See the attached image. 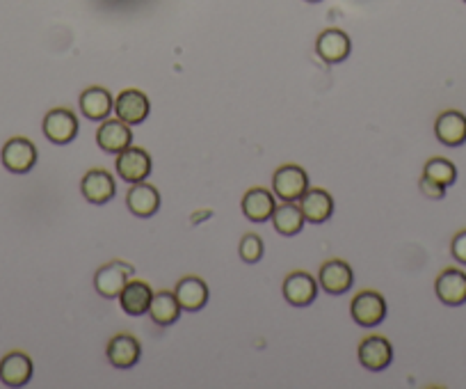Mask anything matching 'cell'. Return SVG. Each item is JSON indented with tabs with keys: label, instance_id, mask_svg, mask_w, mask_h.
<instances>
[{
	"label": "cell",
	"instance_id": "6da1fadb",
	"mask_svg": "<svg viewBox=\"0 0 466 389\" xmlns=\"http://www.w3.org/2000/svg\"><path fill=\"white\" fill-rule=\"evenodd\" d=\"M0 161H3L7 172L27 174L37 165V147H34L33 140L11 138L7 140L3 151H0Z\"/></svg>",
	"mask_w": 466,
	"mask_h": 389
},
{
	"label": "cell",
	"instance_id": "7a4b0ae2",
	"mask_svg": "<svg viewBox=\"0 0 466 389\" xmlns=\"http://www.w3.org/2000/svg\"><path fill=\"white\" fill-rule=\"evenodd\" d=\"M309 190V174L300 165H281L272 177V193L284 202H297Z\"/></svg>",
	"mask_w": 466,
	"mask_h": 389
},
{
	"label": "cell",
	"instance_id": "3957f363",
	"mask_svg": "<svg viewBox=\"0 0 466 389\" xmlns=\"http://www.w3.org/2000/svg\"><path fill=\"white\" fill-rule=\"evenodd\" d=\"M352 321L362 328H373L379 325L386 317V301L378 291H362L355 295V301L350 305Z\"/></svg>",
	"mask_w": 466,
	"mask_h": 389
},
{
	"label": "cell",
	"instance_id": "277c9868",
	"mask_svg": "<svg viewBox=\"0 0 466 389\" xmlns=\"http://www.w3.org/2000/svg\"><path fill=\"white\" fill-rule=\"evenodd\" d=\"M44 135L55 145H69L78 135V117L69 108H53L44 117Z\"/></svg>",
	"mask_w": 466,
	"mask_h": 389
},
{
	"label": "cell",
	"instance_id": "5b68a950",
	"mask_svg": "<svg viewBox=\"0 0 466 389\" xmlns=\"http://www.w3.org/2000/svg\"><path fill=\"white\" fill-rule=\"evenodd\" d=\"M133 271H135V268H131L124 262L105 263V266H101L99 271H96V275H94V286H96L99 295H103L108 301L119 298L124 286L131 282Z\"/></svg>",
	"mask_w": 466,
	"mask_h": 389
},
{
	"label": "cell",
	"instance_id": "8992f818",
	"mask_svg": "<svg viewBox=\"0 0 466 389\" xmlns=\"http://www.w3.org/2000/svg\"><path fill=\"white\" fill-rule=\"evenodd\" d=\"M117 174L128 184H140L151 174V156L142 147H128L117 154Z\"/></svg>",
	"mask_w": 466,
	"mask_h": 389
},
{
	"label": "cell",
	"instance_id": "52a82bcc",
	"mask_svg": "<svg viewBox=\"0 0 466 389\" xmlns=\"http://www.w3.org/2000/svg\"><path fill=\"white\" fill-rule=\"evenodd\" d=\"M355 282V272H352L350 263L343 259H329L320 266L318 272V286H323L327 294L343 295L352 289Z\"/></svg>",
	"mask_w": 466,
	"mask_h": 389
},
{
	"label": "cell",
	"instance_id": "ba28073f",
	"mask_svg": "<svg viewBox=\"0 0 466 389\" xmlns=\"http://www.w3.org/2000/svg\"><path fill=\"white\" fill-rule=\"evenodd\" d=\"M434 294L444 305L460 307L466 302V272L460 268H444L434 282Z\"/></svg>",
	"mask_w": 466,
	"mask_h": 389
},
{
	"label": "cell",
	"instance_id": "9c48e42d",
	"mask_svg": "<svg viewBox=\"0 0 466 389\" xmlns=\"http://www.w3.org/2000/svg\"><path fill=\"white\" fill-rule=\"evenodd\" d=\"M359 362L368 371H384L393 362V346L386 337L371 334L359 344Z\"/></svg>",
	"mask_w": 466,
	"mask_h": 389
},
{
	"label": "cell",
	"instance_id": "30bf717a",
	"mask_svg": "<svg viewBox=\"0 0 466 389\" xmlns=\"http://www.w3.org/2000/svg\"><path fill=\"white\" fill-rule=\"evenodd\" d=\"M80 190H82V197H85L89 204L101 206V204H108V202L115 197L117 184L108 170L94 167V170H89V172L82 177Z\"/></svg>",
	"mask_w": 466,
	"mask_h": 389
},
{
	"label": "cell",
	"instance_id": "8fae6325",
	"mask_svg": "<svg viewBox=\"0 0 466 389\" xmlns=\"http://www.w3.org/2000/svg\"><path fill=\"white\" fill-rule=\"evenodd\" d=\"M352 50V42L343 30L327 28L316 39V53L327 65H339V62L348 60Z\"/></svg>",
	"mask_w": 466,
	"mask_h": 389
},
{
	"label": "cell",
	"instance_id": "7c38bea8",
	"mask_svg": "<svg viewBox=\"0 0 466 389\" xmlns=\"http://www.w3.org/2000/svg\"><path fill=\"white\" fill-rule=\"evenodd\" d=\"M284 298L293 307H309L318 298V282L304 271L291 272L284 279Z\"/></svg>",
	"mask_w": 466,
	"mask_h": 389
},
{
	"label": "cell",
	"instance_id": "4fadbf2b",
	"mask_svg": "<svg viewBox=\"0 0 466 389\" xmlns=\"http://www.w3.org/2000/svg\"><path fill=\"white\" fill-rule=\"evenodd\" d=\"M33 360L21 353V350H11L0 360V383L7 387H23L33 378Z\"/></svg>",
	"mask_w": 466,
	"mask_h": 389
},
{
	"label": "cell",
	"instance_id": "5bb4252c",
	"mask_svg": "<svg viewBox=\"0 0 466 389\" xmlns=\"http://www.w3.org/2000/svg\"><path fill=\"white\" fill-rule=\"evenodd\" d=\"M105 353H108V360L112 367L131 369L135 367L137 362H140V357H142V344H140L133 334L121 332L115 334V337L108 341Z\"/></svg>",
	"mask_w": 466,
	"mask_h": 389
},
{
	"label": "cell",
	"instance_id": "9a60e30c",
	"mask_svg": "<svg viewBox=\"0 0 466 389\" xmlns=\"http://www.w3.org/2000/svg\"><path fill=\"white\" fill-rule=\"evenodd\" d=\"M151 111V103H149V96L140 89H124L115 101V112L121 122H126L128 126L133 124H142L149 117Z\"/></svg>",
	"mask_w": 466,
	"mask_h": 389
},
{
	"label": "cell",
	"instance_id": "2e32d148",
	"mask_svg": "<svg viewBox=\"0 0 466 389\" xmlns=\"http://www.w3.org/2000/svg\"><path fill=\"white\" fill-rule=\"evenodd\" d=\"M96 142L108 154H119L133 145V131L126 122L117 119H103V124L96 131Z\"/></svg>",
	"mask_w": 466,
	"mask_h": 389
},
{
	"label": "cell",
	"instance_id": "e0dca14e",
	"mask_svg": "<svg viewBox=\"0 0 466 389\" xmlns=\"http://www.w3.org/2000/svg\"><path fill=\"white\" fill-rule=\"evenodd\" d=\"M434 135L441 145L462 147L466 142V115L460 111H444L434 122Z\"/></svg>",
	"mask_w": 466,
	"mask_h": 389
},
{
	"label": "cell",
	"instance_id": "ac0fdd59",
	"mask_svg": "<svg viewBox=\"0 0 466 389\" xmlns=\"http://www.w3.org/2000/svg\"><path fill=\"white\" fill-rule=\"evenodd\" d=\"M300 209L304 213V220L311 225L327 223L332 213H334V200L332 194L323 188H309L300 197Z\"/></svg>",
	"mask_w": 466,
	"mask_h": 389
},
{
	"label": "cell",
	"instance_id": "d6986e66",
	"mask_svg": "<svg viewBox=\"0 0 466 389\" xmlns=\"http://www.w3.org/2000/svg\"><path fill=\"white\" fill-rule=\"evenodd\" d=\"M78 106H80V112L92 122H103L108 119L110 112L115 111V99L110 95L108 89L101 88V85H92L80 95V101H78Z\"/></svg>",
	"mask_w": 466,
	"mask_h": 389
},
{
	"label": "cell",
	"instance_id": "ffe728a7",
	"mask_svg": "<svg viewBox=\"0 0 466 389\" xmlns=\"http://www.w3.org/2000/svg\"><path fill=\"white\" fill-rule=\"evenodd\" d=\"M128 211L137 217H151L160 209V193L151 184H133V188L126 194Z\"/></svg>",
	"mask_w": 466,
	"mask_h": 389
},
{
	"label": "cell",
	"instance_id": "44dd1931",
	"mask_svg": "<svg viewBox=\"0 0 466 389\" xmlns=\"http://www.w3.org/2000/svg\"><path fill=\"white\" fill-rule=\"evenodd\" d=\"M174 294H176V301H179V305H181V309H186V311L203 309V307H206V302H209V295H210L206 282H203L202 278H195V275L179 279Z\"/></svg>",
	"mask_w": 466,
	"mask_h": 389
},
{
	"label": "cell",
	"instance_id": "7402d4cb",
	"mask_svg": "<svg viewBox=\"0 0 466 389\" xmlns=\"http://www.w3.org/2000/svg\"><path fill=\"white\" fill-rule=\"evenodd\" d=\"M151 298H154V289H151L147 282L131 279L119 294V305L121 309L126 311L128 317H142V314L149 311Z\"/></svg>",
	"mask_w": 466,
	"mask_h": 389
},
{
	"label": "cell",
	"instance_id": "603a6c76",
	"mask_svg": "<svg viewBox=\"0 0 466 389\" xmlns=\"http://www.w3.org/2000/svg\"><path fill=\"white\" fill-rule=\"evenodd\" d=\"M274 209H277L274 193H270L265 188H249L245 193V197H242V213L252 223H268Z\"/></svg>",
	"mask_w": 466,
	"mask_h": 389
},
{
	"label": "cell",
	"instance_id": "cb8c5ba5",
	"mask_svg": "<svg viewBox=\"0 0 466 389\" xmlns=\"http://www.w3.org/2000/svg\"><path fill=\"white\" fill-rule=\"evenodd\" d=\"M181 305L176 301L174 291H158L151 298V305H149V317L156 325H172V323L179 321L181 317Z\"/></svg>",
	"mask_w": 466,
	"mask_h": 389
},
{
	"label": "cell",
	"instance_id": "d4e9b609",
	"mask_svg": "<svg viewBox=\"0 0 466 389\" xmlns=\"http://www.w3.org/2000/svg\"><path fill=\"white\" fill-rule=\"evenodd\" d=\"M304 213L295 202H284L281 206H277L272 213V225L281 236H295L304 227Z\"/></svg>",
	"mask_w": 466,
	"mask_h": 389
},
{
	"label": "cell",
	"instance_id": "484cf974",
	"mask_svg": "<svg viewBox=\"0 0 466 389\" xmlns=\"http://www.w3.org/2000/svg\"><path fill=\"white\" fill-rule=\"evenodd\" d=\"M423 177L432 179L437 184H441L444 188L453 186L457 181V167L448 161V158H441V156H434L425 163L423 167Z\"/></svg>",
	"mask_w": 466,
	"mask_h": 389
},
{
	"label": "cell",
	"instance_id": "4316f807",
	"mask_svg": "<svg viewBox=\"0 0 466 389\" xmlns=\"http://www.w3.org/2000/svg\"><path fill=\"white\" fill-rule=\"evenodd\" d=\"M238 252H241V259L245 263H258L264 259L265 245L258 233H245L241 239V245H238Z\"/></svg>",
	"mask_w": 466,
	"mask_h": 389
},
{
	"label": "cell",
	"instance_id": "83f0119b",
	"mask_svg": "<svg viewBox=\"0 0 466 389\" xmlns=\"http://www.w3.org/2000/svg\"><path fill=\"white\" fill-rule=\"evenodd\" d=\"M450 255H453V259L457 263L466 266V229H462V232H457L453 236V240H450Z\"/></svg>",
	"mask_w": 466,
	"mask_h": 389
},
{
	"label": "cell",
	"instance_id": "f1b7e54d",
	"mask_svg": "<svg viewBox=\"0 0 466 389\" xmlns=\"http://www.w3.org/2000/svg\"><path fill=\"white\" fill-rule=\"evenodd\" d=\"M418 188H421V193L425 194V197H430V200H441V197L446 194L444 186L437 184V181H432V179H428V177H421Z\"/></svg>",
	"mask_w": 466,
	"mask_h": 389
},
{
	"label": "cell",
	"instance_id": "f546056e",
	"mask_svg": "<svg viewBox=\"0 0 466 389\" xmlns=\"http://www.w3.org/2000/svg\"><path fill=\"white\" fill-rule=\"evenodd\" d=\"M307 3H320V0H307Z\"/></svg>",
	"mask_w": 466,
	"mask_h": 389
},
{
	"label": "cell",
	"instance_id": "4dcf8cb0",
	"mask_svg": "<svg viewBox=\"0 0 466 389\" xmlns=\"http://www.w3.org/2000/svg\"><path fill=\"white\" fill-rule=\"evenodd\" d=\"M464 3H466V0H464Z\"/></svg>",
	"mask_w": 466,
	"mask_h": 389
}]
</instances>
